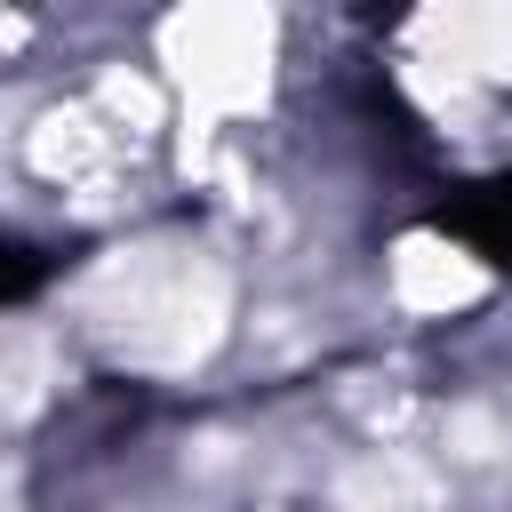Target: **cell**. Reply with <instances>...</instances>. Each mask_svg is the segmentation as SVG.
<instances>
[{
  "instance_id": "6da1fadb",
  "label": "cell",
  "mask_w": 512,
  "mask_h": 512,
  "mask_svg": "<svg viewBox=\"0 0 512 512\" xmlns=\"http://www.w3.org/2000/svg\"><path fill=\"white\" fill-rule=\"evenodd\" d=\"M80 312L104 336L112 360L152 368V376H176V368L208 360V344L224 336L232 280L192 240H136V248H120V256H104L88 272Z\"/></svg>"
},
{
  "instance_id": "7a4b0ae2",
  "label": "cell",
  "mask_w": 512,
  "mask_h": 512,
  "mask_svg": "<svg viewBox=\"0 0 512 512\" xmlns=\"http://www.w3.org/2000/svg\"><path fill=\"white\" fill-rule=\"evenodd\" d=\"M272 56H280V24L264 0H184L160 24V80L184 96L200 128L248 120L272 88Z\"/></svg>"
},
{
  "instance_id": "3957f363",
  "label": "cell",
  "mask_w": 512,
  "mask_h": 512,
  "mask_svg": "<svg viewBox=\"0 0 512 512\" xmlns=\"http://www.w3.org/2000/svg\"><path fill=\"white\" fill-rule=\"evenodd\" d=\"M392 296H400L408 312H456V304L480 296V264H472L464 248L408 240V248L392 256Z\"/></svg>"
}]
</instances>
